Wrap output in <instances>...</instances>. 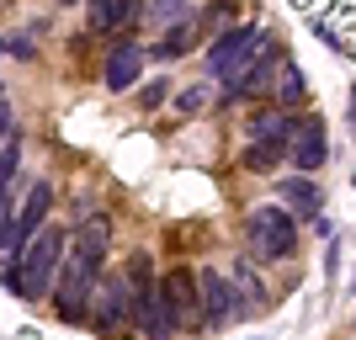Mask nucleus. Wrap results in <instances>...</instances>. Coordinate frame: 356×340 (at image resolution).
<instances>
[{
  "instance_id": "obj_8",
  "label": "nucleus",
  "mask_w": 356,
  "mask_h": 340,
  "mask_svg": "<svg viewBox=\"0 0 356 340\" xmlns=\"http://www.w3.org/2000/svg\"><path fill=\"white\" fill-rule=\"evenodd\" d=\"M128 314H134V287H128V271H112L102 282V293H96V314H90V325L102 330H122L128 325Z\"/></svg>"
},
{
  "instance_id": "obj_7",
  "label": "nucleus",
  "mask_w": 356,
  "mask_h": 340,
  "mask_svg": "<svg viewBox=\"0 0 356 340\" xmlns=\"http://www.w3.org/2000/svg\"><path fill=\"white\" fill-rule=\"evenodd\" d=\"M160 293H165V314H170V325H192L197 314H202V277H192L186 266L165 271L160 277Z\"/></svg>"
},
{
  "instance_id": "obj_18",
  "label": "nucleus",
  "mask_w": 356,
  "mask_h": 340,
  "mask_svg": "<svg viewBox=\"0 0 356 340\" xmlns=\"http://www.w3.org/2000/svg\"><path fill=\"white\" fill-rule=\"evenodd\" d=\"M234 282H239V293L250 298V309H261V303H266V287H261V282H255L250 261H234Z\"/></svg>"
},
{
  "instance_id": "obj_13",
  "label": "nucleus",
  "mask_w": 356,
  "mask_h": 340,
  "mask_svg": "<svg viewBox=\"0 0 356 340\" xmlns=\"http://www.w3.org/2000/svg\"><path fill=\"white\" fill-rule=\"evenodd\" d=\"M277 197H282L287 207H303V218H314V223H319V186L309 181V170H303V176L277 181Z\"/></svg>"
},
{
  "instance_id": "obj_19",
  "label": "nucleus",
  "mask_w": 356,
  "mask_h": 340,
  "mask_svg": "<svg viewBox=\"0 0 356 340\" xmlns=\"http://www.w3.org/2000/svg\"><path fill=\"white\" fill-rule=\"evenodd\" d=\"M186 38H192V32H186V22H176V27H170V38L160 43V59H176V54H186Z\"/></svg>"
},
{
  "instance_id": "obj_2",
  "label": "nucleus",
  "mask_w": 356,
  "mask_h": 340,
  "mask_svg": "<svg viewBox=\"0 0 356 340\" xmlns=\"http://www.w3.org/2000/svg\"><path fill=\"white\" fill-rule=\"evenodd\" d=\"M59 266H64V234L59 229H43L22 250V261L6 266V287H11V298H48L54 282H59Z\"/></svg>"
},
{
  "instance_id": "obj_16",
  "label": "nucleus",
  "mask_w": 356,
  "mask_h": 340,
  "mask_svg": "<svg viewBox=\"0 0 356 340\" xmlns=\"http://www.w3.org/2000/svg\"><path fill=\"white\" fill-rule=\"evenodd\" d=\"M134 11H138L134 0H90V27H96V32H112V27H122Z\"/></svg>"
},
{
  "instance_id": "obj_6",
  "label": "nucleus",
  "mask_w": 356,
  "mask_h": 340,
  "mask_svg": "<svg viewBox=\"0 0 356 340\" xmlns=\"http://www.w3.org/2000/svg\"><path fill=\"white\" fill-rule=\"evenodd\" d=\"M48 207H54V186H48V181H38V186L27 192V202L6 213V255H0V266L22 261V250H27L32 239L43 234V218H48Z\"/></svg>"
},
{
  "instance_id": "obj_3",
  "label": "nucleus",
  "mask_w": 356,
  "mask_h": 340,
  "mask_svg": "<svg viewBox=\"0 0 356 340\" xmlns=\"http://www.w3.org/2000/svg\"><path fill=\"white\" fill-rule=\"evenodd\" d=\"M245 250H250V261H261V266L287 261V255L298 250V223L282 207V197L250 207V218H245Z\"/></svg>"
},
{
  "instance_id": "obj_15",
  "label": "nucleus",
  "mask_w": 356,
  "mask_h": 340,
  "mask_svg": "<svg viewBox=\"0 0 356 340\" xmlns=\"http://www.w3.org/2000/svg\"><path fill=\"white\" fill-rule=\"evenodd\" d=\"M282 154H287L282 138H255V144L245 149V170H255V176H271V170L282 165Z\"/></svg>"
},
{
  "instance_id": "obj_24",
  "label": "nucleus",
  "mask_w": 356,
  "mask_h": 340,
  "mask_svg": "<svg viewBox=\"0 0 356 340\" xmlns=\"http://www.w3.org/2000/svg\"><path fill=\"white\" fill-rule=\"evenodd\" d=\"M351 118H356V90H351Z\"/></svg>"
},
{
  "instance_id": "obj_12",
  "label": "nucleus",
  "mask_w": 356,
  "mask_h": 340,
  "mask_svg": "<svg viewBox=\"0 0 356 340\" xmlns=\"http://www.w3.org/2000/svg\"><path fill=\"white\" fill-rule=\"evenodd\" d=\"M293 133H298V122L287 118L282 106H261V112L245 122V138H250V144H255V138H282V144H287Z\"/></svg>"
},
{
  "instance_id": "obj_22",
  "label": "nucleus",
  "mask_w": 356,
  "mask_h": 340,
  "mask_svg": "<svg viewBox=\"0 0 356 340\" xmlns=\"http://www.w3.org/2000/svg\"><path fill=\"white\" fill-rule=\"evenodd\" d=\"M165 86H170V80H149L144 86V112H154V106L165 102Z\"/></svg>"
},
{
  "instance_id": "obj_5",
  "label": "nucleus",
  "mask_w": 356,
  "mask_h": 340,
  "mask_svg": "<svg viewBox=\"0 0 356 340\" xmlns=\"http://www.w3.org/2000/svg\"><path fill=\"white\" fill-rule=\"evenodd\" d=\"M261 43H266V32H255V27H234V32H223L218 43L208 48V70L218 74V80H229V102L234 96H245V74H250L255 54H261Z\"/></svg>"
},
{
  "instance_id": "obj_4",
  "label": "nucleus",
  "mask_w": 356,
  "mask_h": 340,
  "mask_svg": "<svg viewBox=\"0 0 356 340\" xmlns=\"http://www.w3.org/2000/svg\"><path fill=\"white\" fill-rule=\"evenodd\" d=\"M128 287H134V314H128V325L144 330V335L165 340V335H176V325H170V314H165V293H160V282H154V271H149V255H128Z\"/></svg>"
},
{
  "instance_id": "obj_25",
  "label": "nucleus",
  "mask_w": 356,
  "mask_h": 340,
  "mask_svg": "<svg viewBox=\"0 0 356 340\" xmlns=\"http://www.w3.org/2000/svg\"><path fill=\"white\" fill-rule=\"evenodd\" d=\"M64 6H70V0H64Z\"/></svg>"
},
{
  "instance_id": "obj_14",
  "label": "nucleus",
  "mask_w": 356,
  "mask_h": 340,
  "mask_svg": "<svg viewBox=\"0 0 356 340\" xmlns=\"http://www.w3.org/2000/svg\"><path fill=\"white\" fill-rule=\"evenodd\" d=\"M277 32H266V43H261V54H255V64H250V74H245V90H266V80L277 74V64H282V54H277Z\"/></svg>"
},
{
  "instance_id": "obj_21",
  "label": "nucleus",
  "mask_w": 356,
  "mask_h": 340,
  "mask_svg": "<svg viewBox=\"0 0 356 340\" xmlns=\"http://www.w3.org/2000/svg\"><path fill=\"white\" fill-rule=\"evenodd\" d=\"M202 102H208V90H181V96H176V106H181V112H202Z\"/></svg>"
},
{
  "instance_id": "obj_11",
  "label": "nucleus",
  "mask_w": 356,
  "mask_h": 340,
  "mask_svg": "<svg viewBox=\"0 0 356 340\" xmlns=\"http://www.w3.org/2000/svg\"><path fill=\"white\" fill-rule=\"evenodd\" d=\"M325 154H330L325 128H319V122H298V133H293V165H298V170H319Z\"/></svg>"
},
{
  "instance_id": "obj_23",
  "label": "nucleus",
  "mask_w": 356,
  "mask_h": 340,
  "mask_svg": "<svg viewBox=\"0 0 356 340\" xmlns=\"http://www.w3.org/2000/svg\"><path fill=\"white\" fill-rule=\"evenodd\" d=\"M6 54H11V59H27V54H32V43L22 38V32H11V38H6Z\"/></svg>"
},
{
  "instance_id": "obj_1",
  "label": "nucleus",
  "mask_w": 356,
  "mask_h": 340,
  "mask_svg": "<svg viewBox=\"0 0 356 340\" xmlns=\"http://www.w3.org/2000/svg\"><path fill=\"white\" fill-rule=\"evenodd\" d=\"M106 245H112V223L106 218L80 223V234H74L70 255H64V266H59V282H54V314H59L64 325H80L90 314V298L102 293Z\"/></svg>"
},
{
  "instance_id": "obj_17",
  "label": "nucleus",
  "mask_w": 356,
  "mask_h": 340,
  "mask_svg": "<svg viewBox=\"0 0 356 340\" xmlns=\"http://www.w3.org/2000/svg\"><path fill=\"white\" fill-rule=\"evenodd\" d=\"M144 11L154 27H176V22H192V0H149Z\"/></svg>"
},
{
  "instance_id": "obj_20",
  "label": "nucleus",
  "mask_w": 356,
  "mask_h": 340,
  "mask_svg": "<svg viewBox=\"0 0 356 340\" xmlns=\"http://www.w3.org/2000/svg\"><path fill=\"white\" fill-rule=\"evenodd\" d=\"M303 90H309V86H303V74L287 64V70H282V102H303Z\"/></svg>"
},
{
  "instance_id": "obj_10",
  "label": "nucleus",
  "mask_w": 356,
  "mask_h": 340,
  "mask_svg": "<svg viewBox=\"0 0 356 340\" xmlns=\"http://www.w3.org/2000/svg\"><path fill=\"white\" fill-rule=\"evenodd\" d=\"M138 70H144V48H138L134 38L112 43V54H106V90H128V86H138Z\"/></svg>"
},
{
  "instance_id": "obj_9",
  "label": "nucleus",
  "mask_w": 356,
  "mask_h": 340,
  "mask_svg": "<svg viewBox=\"0 0 356 340\" xmlns=\"http://www.w3.org/2000/svg\"><path fill=\"white\" fill-rule=\"evenodd\" d=\"M234 287H239V282L229 277V271H218V266L202 271V319H208L213 330H223L229 319H239V309H234Z\"/></svg>"
}]
</instances>
